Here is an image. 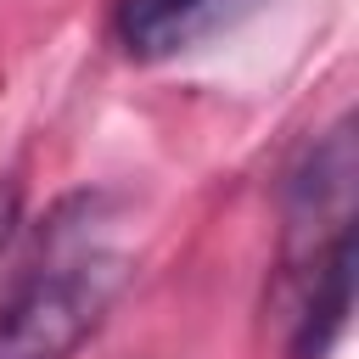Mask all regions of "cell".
Here are the masks:
<instances>
[{
	"label": "cell",
	"mask_w": 359,
	"mask_h": 359,
	"mask_svg": "<svg viewBox=\"0 0 359 359\" xmlns=\"http://www.w3.org/2000/svg\"><path fill=\"white\" fill-rule=\"evenodd\" d=\"M118 258H73L28 275L0 303V359H67L118 292Z\"/></svg>",
	"instance_id": "6da1fadb"
},
{
	"label": "cell",
	"mask_w": 359,
	"mask_h": 359,
	"mask_svg": "<svg viewBox=\"0 0 359 359\" xmlns=\"http://www.w3.org/2000/svg\"><path fill=\"white\" fill-rule=\"evenodd\" d=\"M258 0H118L112 34L135 62H168L180 50H196L219 28L241 22Z\"/></svg>",
	"instance_id": "7a4b0ae2"
},
{
	"label": "cell",
	"mask_w": 359,
	"mask_h": 359,
	"mask_svg": "<svg viewBox=\"0 0 359 359\" xmlns=\"http://www.w3.org/2000/svg\"><path fill=\"white\" fill-rule=\"evenodd\" d=\"M348 309H353V230L337 236L309 264V292H303V309H297L292 353L297 359H325V348L348 325Z\"/></svg>",
	"instance_id": "3957f363"
}]
</instances>
